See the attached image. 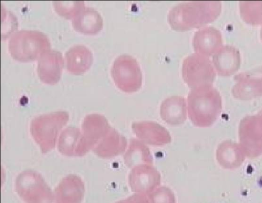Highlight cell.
<instances>
[{"instance_id":"11","label":"cell","mask_w":262,"mask_h":203,"mask_svg":"<svg viewBox=\"0 0 262 203\" xmlns=\"http://www.w3.org/2000/svg\"><path fill=\"white\" fill-rule=\"evenodd\" d=\"M132 129L138 138L146 145L161 147L171 141L168 130L155 121L134 122L132 125Z\"/></svg>"},{"instance_id":"16","label":"cell","mask_w":262,"mask_h":203,"mask_svg":"<svg viewBox=\"0 0 262 203\" xmlns=\"http://www.w3.org/2000/svg\"><path fill=\"white\" fill-rule=\"evenodd\" d=\"M212 63L218 75L231 76L240 68L239 51L232 46H223L212 55Z\"/></svg>"},{"instance_id":"10","label":"cell","mask_w":262,"mask_h":203,"mask_svg":"<svg viewBox=\"0 0 262 203\" xmlns=\"http://www.w3.org/2000/svg\"><path fill=\"white\" fill-rule=\"evenodd\" d=\"M161 182V175L152 165H141L132 168L128 176L131 190L136 192L150 193Z\"/></svg>"},{"instance_id":"7","label":"cell","mask_w":262,"mask_h":203,"mask_svg":"<svg viewBox=\"0 0 262 203\" xmlns=\"http://www.w3.org/2000/svg\"><path fill=\"white\" fill-rule=\"evenodd\" d=\"M182 74L185 83L191 89L212 85L215 77L214 67L210 59L197 53L191 54L184 59Z\"/></svg>"},{"instance_id":"4","label":"cell","mask_w":262,"mask_h":203,"mask_svg":"<svg viewBox=\"0 0 262 203\" xmlns=\"http://www.w3.org/2000/svg\"><path fill=\"white\" fill-rule=\"evenodd\" d=\"M69 120V113L65 111L42 114L32 120L30 132L42 153L55 148L58 135Z\"/></svg>"},{"instance_id":"6","label":"cell","mask_w":262,"mask_h":203,"mask_svg":"<svg viewBox=\"0 0 262 203\" xmlns=\"http://www.w3.org/2000/svg\"><path fill=\"white\" fill-rule=\"evenodd\" d=\"M111 72L115 85L125 93L136 92L142 86L140 65L137 59L130 55L118 56L114 61Z\"/></svg>"},{"instance_id":"2","label":"cell","mask_w":262,"mask_h":203,"mask_svg":"<svg viewBox=\"0 0 262 203\" xmlns=\"http://www.w3.org/2000/svg\"><path fill=\"white\" fill-rule=\"evenodd\" d=\"M222 107L220 94L212 85L192 88L188 94V115L195 126H211L219 117Z\"/></svg>"},{"instance_id":"8","label":"cell","mask_w":262,"mask_h":203,"mask_svg":"<svg viewBox=\"0 0 262 203\" xmlns=\"http://www.w3.org/2000/svg\"><path fill=\"white\" fill-rule=\"evenodd\" d=\"M238 136L246 157L253 159L262 155V117L258 113L241 120Z\"/></svg>"},{"instance_id":"9","label":"cell","mask_w":262,"mask_h":203,"mask_svg":"<svg viewBox=\"0 0 262 203\" xmlns=\"http://www.w3.org/2000/svg\"><path fill=\"white\" fill-rule=\"evenodd\" d=\"M234 79L231 92L235 98L247 100L262 96V66L237 74Z\"/></svg>"},{"instance_id":"15","label":"cell","mask_w":262,"mask_h":203,"mask_svg":"<svg viewBox=\"0 0 262 203\" xmlns=\"http://www.w3.org/2000/svg\"><path fill=\"white\" fill-rule=\"evenodd\" d=\"M59 152L67 156H82L90 150L80 129L69 127L61 133L58 141Z\"/></svg>"},{"instance_id":"23","label":"cell","mask_w":262,"mask_h":203,"mask_svg":"<svg viewBox=\"0 0 262 203\" xmlns=\"http://www.w3.org/2000/svg\"><path fill=\"white\" fill-rule=\"evenodd\" d=\"M124 163L129 168L141 165L153 164L149 149L139 139L131 138L124 156Z\"/></svg>"},{"instance_id":"17","label":"cell","mask_w":262,"mask_h":203,"mask_svg":"<svg viewBox=\"0 0 262 203\" xmlns=\"http://www.w3.org/2000/svg\"><path fill=\"white\" fill-rule=\"evenodd\" d=\"M222 36L213 27H205L196 31L192 39L193 49L197 53L206 56L213 55L221 47Z\"/></svg>"},{"instance_id":"22","label":"cell","mask_w":262,"mask_h":203,"mask_svg":"<svg viewBox=\"0 0 262 203\" xmlns=\"http://www.w3.org/2000/svg\"><path fill=\"white\" fill-rule=\"evenodd\" d=\"M72 26L77 32L94 35L103 28V22L100 14L91 7H84L73 19Z\"/></svg>"},{"instance_id":"13","label":"cell","mask_w":262,"mask_h":203,"mask_svg":"<svg viewBox=\"0 0 262 203\" xmlns=\"http://www.w3.org/2000/svg\"><path fill=\"white\" fill-rule=\"evenodd\" d=\"M85 187L82 179L75 174L64 177L55 188L54 200L55 203H81Z\"/></svg>"},{"instance_id":"12","label":"cell","mask_w":262,"mask_h":203,"mask_svg":"<svg viewBox=\"0 0 262 203\" xmlns=\"http://www.w3.org/2000/svg\"><path fill=\"white\" fill-rule=\"evenodd\" d=\"M64 61L62 54L50 49L44 52L38 60L37 71L40 79L44 83L55 85L60 79Z\"/></svg>"},{"instance_id":"19","label":"cell","mask_w":262,"mask_h":203,"mask_svg":"<svg viewBox=\"0 0 262 203\" xmlns=\"http://www.w3.org/2000/svg\"><path fill=\"white\" fill-rule=\"evenodd\" d=\"M126 147V138L112 127L92 150L101 158H110L123 153Z\"/></svg>"},{"instance_id":"27","label":"cell","mask_w":262,"mask_h":203,"mask_svg":"<svg viewBox=\"0 0 262 203\" xmlns=\"http://www.w3.org/2000/svg\"><path fill=\"white\" fill-rule=\"evenodd\" d=\"M258 113L262 117V110H261Z\"/></svg>"},{"instance_id":"24","label":"cell","mask_w":262,"mask_h":203,"mask_svg":"<svg viewBox=\"0 0 262 203\" xmlns=\"http://www.w3.org/2000/svg\"><path fill=\"white\" fill-rule=\"evenodd\" d=\"M239 6L241 17L245 22L252 25L262 24V1H242Z\"/></svg>"},{"instance_id":"3","label":"cell","mask_w":262,"mask_h":203,"mask_svg":"<svg viewBox=\"0 0 262 203\" xmlns=\"http://www.w3.org/2000/svg\"><path fill=\"white\" fill-rule=\"evenodd\" d=\"M48 36L36 30H21L14 33L9 43V50L16 60L28 62L39 59L51 48Z\"/></svg>"},{"instance_id":"1","label":"cell","mask_w":262,"mask_h":203,"mask_svg":"<svg viewBox=\"0 0 262 203\" xmlns=\"http://www.w3.org/2000/svg\"><path fill=\"white\" fill-rule=\"evenodd\" d=\"M221 9V2L219 1L183 2L170 10L167 20L173 30L188 31L213 22L220 15Z\"/></svg>"},{"instance_id":"18","label":"cell","mask_w":262,"mask_h":203,"mask_svg":"<svg viewBox=\"0 0 262 203\" xmlns=\"http://www.w3.org/2000/svg\"><path fill=\"white\" fill-rule=\"evenodd\" d=\"M160 113L162 119L169 125L178 126L183 124L187 119L185 98L180 96L166 98L161 103Z\"/></svg>"},{"instance_id":"20","label":"cell","mask_w":262,"mask_h":203,"mask_svg":"<svg viewBox=\"0 0 262 203\" xmlns=\"http://www.w3.org/2000/svg\"><path fill=\"white\" fill-rule=\"evenodd\" d=\"M246 155L239 144L225 140L218 146L216 158L223 168L233 170L239 168L245 159Z\"/></svg>"},{"instance_id":"26","label":"cell","mask_w":262,"mask_h":203,"mask_svg":"<svg viewBox=\"0 0 262 203\" xmlns=\"http://www.w3.org/2000/svg\"><path fill=\"white\" fill-rule=\"evenodd\" d=\"M260 37H261V39L262 40V27H261V31H260Z\"/></svg>"},{"instance_id":"25","label":"cell","mask_w":262,"mask_h":203,"mask_svg":"<svg viewBox=\"0 0 262 203\" xmlns=\"http://www.w3.org/2000/svg\"><path fill=\"white\" fill-rule=\"evenodd\" d=\"M53 5L56 13L68 19L73 18L84 7L82 1H55Z\"/></svg>"},{"instance_id":"21","label":"cell","mask_w":262,"mask_h":203,"mask_svg":"<svg viewBox=\"0 0 262 203\" xmlns=\"http://www.w3.org/2000/svg\"><path fill=\"white\" fill-rule=\"evenodd\" d=\"M68 71L75 75L85 72L93 63V54L86 47L78 45L70 48L65 53Z\"/></svg>"},{"instance_id":"14","label":"cell","mask_w":262,"mask_h":203,"mask_svg":"<svg viewBox=\"0 0 262 203\" xmlns=\"http://www.w3.org/2000/svg\"><path fill=\"white\" fill-rule=\"evenodd\" d=\"M111 128L103 115L96 113L87 115L82 124V133L89 150H93Z\"/></svg>"},{"instance_id":"5","label":"cell","mask_w":262,"mask_h":203,"mask_svg":"<svg viewBox=\"0 0 262 203\" xmlns=\"http://www.w3.org/2000/svg\"><path fill=\"white\" fill-rule=\"evenodd\" d=\"M15 189L26 203H53L54 194L41 175L32 170H26L16 177Z\"/></svg>"}]
</instances>
